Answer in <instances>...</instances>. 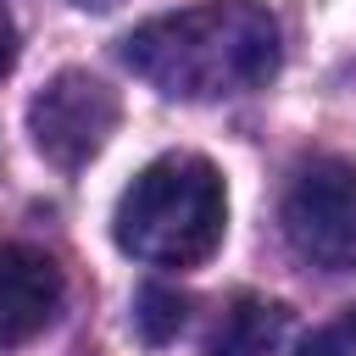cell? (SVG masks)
Segmentation results:
<instances>
[{"label": "cell", "instance_id": "1", "mask_svg": "<svg viewBox=\"0 0 356 356\" xmlns=\"http://www.w3.org/2000/svg\"><path fill=\"white\" fill-rule=\"evenodd\" d=\"M284 33L256 0H206L139 22L122 39V61L167 100L250 95L278 72Z\"/></svg>", "mask_w": 356, "mask_h": 356}, {"label": "cell", "instance_id": "2", "mask_svg": "<svg viewBox=\"0 0 356 356\" xmlns=\"http://www.w3.org/2000/svg\"><path fill=\"white\" fill-rule=\"evenodd\" d=\"M228 228V189L206 156H156L111 211V239L145 267H200Z\"/></svg>", "mask_w": 356, "mask_h": 356}, {"label": "cell", "instance_id": "3", "mask_svg": "<svg viewBox=\"0 0 356 356\" xmlns=\"http://www.w3.org/2000/svg\"><path fill=\"white\" fill-rule=\"evenodd\" d=\"M284 239L323 273L356 267V167L345 156H306L284 189Z\"/></svg>", "mask_w": 356, "mask_h": 356}, {"label": "cell", "instance_id": "4", "mask_svg": "<svg viewBox=\"0 0 356 356\" xmlns=\"http://www.w3.org/2000/svg\"><path fill=\"white\" fill-rule=\"evenodd\" d=\"M117 117H122L117 89L100 83L95 72H83V67H61V72L28 100L33 150H39L50 167H61V172L89 167V161L106 150V139L117 134Z\"/></svg>", "mask_w": 356, "mask_h": 356}, {"label": "cell", "instance_id": "5", "mask_svg": "<svg viewBox=\"0 0 356 356\" xmlns=\"http://www.w3.org/2000/svg\"><path fill=\"white\" fill-rule=\"evenodd\" d=\"M61 295H67V278L56 256L22 239H0V345H22L44 334L61 312Z\"/></svg>", "mask_w": 356, "mask_h": 356}, {"label": "cell", "instance_id": "6", "mask_svg": "<svg viewBox=\"0 0 356 356\" xmlns=\"http://www.w3.org/2000/svg\"><path fill=\"white\" fill-rule=\"evenodd\" d=\"M289 334V306L261 300V295H234L222 317L211 323L206 356H273Z\"/></svg>", "mask_w": 356, "mask_h": 356}, {"label": "cell", "instance_id": "7", "mask_svg": "<svg viewBox=\"0 0 356 356\" xmlns=\"http://www.w3.org/2000/svg\"><path fill=\"white\" fill-rule=\"evenodd\" d=\"M134 328L150 339V345H167L178 328H184V295L178 289H161V284H145L134 295Z\"/></svg>", "mask_w": 356, "mask_h": 356}, {"label": "cell", "instance_id": "8", "mask_svg": "<svg viewBox=\"0 0 356 356\" xmlns=\"http://www.w3.org/2000/svg\"><path fill=\"white\" fill-rule=\"evenodd\" d=\"M295 356H356V306L339 312L334 323L312 328V334L295 345Z\"/></svg>", "mask_w": 356, "mask_h": 356}, {"label": "cell", "instance_id": "9", "mask_svg": "<svg viewBox=\"0 0 356 356\" xmlns=\"http://www.w3.org/2000/svg\"><path fill=\"white\" fill-rule=\"evenodd\" d=\"M17 67V22H11V11L0 6V78Z\"/></svg>", "mask_w": 356, "mask_h": 356}, {"label": "cell", "instance_id": "10", "mask_svg": "<svg viewBox=\"0 0 356 356\" xmlns=\"http://www.w3.org/2000/svg\"><path fill=\"white\" fill-rule=\"evenodd\" d=\"M78 6H89V11H111L117 0H78Z\"/></svg>", "mask_w": 356, "mask_h": 356}]
</instances>
